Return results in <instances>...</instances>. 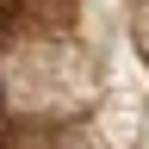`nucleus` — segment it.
Wrapping results in <instances>:
<instances>
[{
  "label": "nucleus",
  "mask_w": 149,
  "mask_h": 149,
  "mask_svg": "<svg viewBox=\"0 0 149 149\" xmlns=\"http://www.w3.org/2000/svg\"><path fill=\"white\" fill-rule=\"evenodd\" d=\"M0 93H6V112L19 118H50V112H68L87 100V56L68 44V37H25L6 56V74H0Z\"/></svg>",
  "instance_id": "nucleus-1"
},
{
  "label": "nucleus",
  "mask_w": 149,
  "mask_h": 149,
  "mask_svg": "<svg viewBox=\"0 0 149 149\" xmlns=\"http://www.w3.org/2000/svg\"><path fill=\"white\" fill-rule=\"evenodd\" d=\"M74 0H0V44H25V37L62 31Z\"/></svg>",
  "instance_id": "nucleus-2"
},
{
  "label": "nucleus",
  "mask_w": 149,
  "mask_h": 149,
  "mask_svg": "<svg viewBox=\"0 0 149 149\" xmlns=\"http://www.w3.org/2000/svg\"><path fill=\"white\" fill-rule=\"evenodd\" d=\"M137 50H143V62H149V6L137 13Z\"/></svg>",
  "instance_id": "nucleus-3"
}]
</instances>
